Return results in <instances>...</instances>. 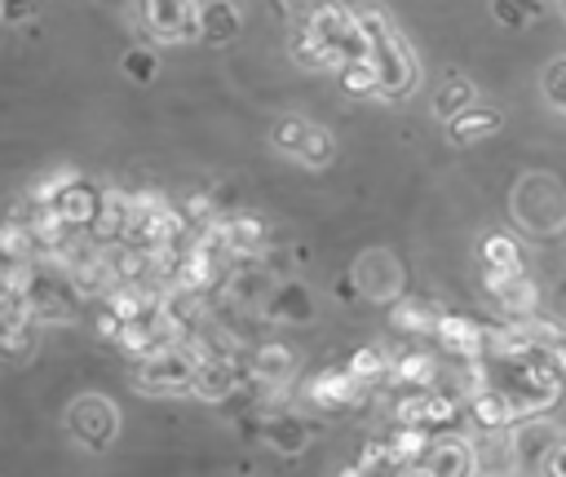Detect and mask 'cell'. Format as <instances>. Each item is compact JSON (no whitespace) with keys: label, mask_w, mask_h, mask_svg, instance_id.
I'll list each match as a JSON object with an SVG mask.
<instances>
[{"label":"cell","mask_w":566,"mask_h":477,"mask_svg":"<svg viewBox=\"0 0 566 477\" xmlns=\"http://www.w3.org/2000/svg\"><path fill=\"white\" fill-rule=\"evenodd\" d=\"M279 4H296V0H279Z\"/></svg>","instance_id":"5bb4252c"},{"label":"cell","mask_w":566,"mask_h":477,"mask_svg":"<svg viewBox=\"0 0 566 477\" xmlns=\"http://www.w3.org/2000/svg\"><path fill=\"white\" fill-rule=\"evenodd\" d=\"M544 473H548V477H566V442L548 446V455H544Z\"/></svg>","instance_id":"7c38bea8"},{"label":"cell","mask_w":566,"mask_h":477,"mask_svg":"<svg viewBox=\"0 0 566 477\" xmlns=\"http://www.w3.org/2000/svg\"><path fill=\"white\" fill-rule=\"evenodd\" d=\"M199 26H203V35H208L212 44H221V40H230V35L239 31V18H234L230 4H208L203 18H199Z\"/></svg>","instance_id":"3957f363"},{"label":"cell","mask_w":566,"mask_h":477,"mask_svg":"<svg viewBox=\"0 0 566 477\" xmlns=\"http://www.w3.org/2000/svg\"><path fill=\"white\" fill-rule=\"evenodd\" d=\"M371 62H376V75H380V93H389V97L411 93V84H416V62H411V53H407L394 35H385L380 44H371Z\"/></svg>","instance_id":"6da1fadb"},{"label":"cell","mask_w":566,"mask_h":477,"mask_svg":"<svg viewBox=\"0 0 566 477\" xmlns=\"http://www.w3.org/2000/svg\"><path fill=\"white\" fill-rule=\"evenodd\" d=\"M495 18L504 26H526L539 18V0H495Z\"/></svg>","instance_id":"52a82bcc"},{"label":"cell","mask_w":566,"mask_h":477,"mask_svg":"<svg viewBox=\"0 0 566 477\" xmlns=\"http://www.w3.org/2000/svg\"><path fill=\"white\" fill-rule=\"evenodd\" d=\"M491 128H500V110H491V106H469L464 115L451 119V137L455 141H473V137H482Z\"/></svg>","instance_id":"7a4b0ae2"},{"label":"cell","mask_w":566,"mask_h":477,"mask_svg":"<svg viewBox=\"0 0 566 477\" xmlns=\"http://www.w3.org/2000/svg\"><path fill=\"white\" fill-rule=\"evenodd\" d=\"M469 106H473V88H469L464 80H451V84L438 93V115H447V119L464 115Z\"/></svg>","instance_id":"8992f818"},{"label":"cell","mask_w":566,"mask_h":477,"mask_svg":"<svg viewBox=\"0 0 566 477\" xmlns=\"http://www.w3.org/2000/svg\"><path fill=\"white\" fill-rule=\"evenodd\" d=\"M469 473V451L464 446H442L433 455V477H464Z\"/></svg>","instance_id":"ba28073f"},{"label":"cell","mask_w":566,"mask_h":477,"mask_svg":"<svg viewBox=\"0 0 566 477\" xmlns=\"http://www.w3.org/2000/svg\"><path fill=\"white\" fill-rule=\"evenodd\" d=\"M544 93H548L553 106L566 110V57H557V62L544 66Z\"/></svg>","instance_id":"30bf717a"},{"label":"cell","mask_w":566,"mask_h":477,"mask_svg":"<svg viewBox=\"0 0 566 477\" xmlns=\"http://www.w3.org/2000/svg\"><path fill=\"white\" fill-rule=\"evenodd\" d=\"M482 252H486V265H491V269H522V252H517V243L504 239V234L486 239Z\"/></svg>","instance_id":"5b68a950"},{"label":"cell","mask_w":566,"mask_h":477,"mask_svg":"<svg viewBox=\"0 0 566 477\" xmlns=\"http://www.w3.org/2000/svg\"><path fill=\"white\" fill-rule=\"evenodd\" d=\"M296 155H301L305 163H323V159L332 155V137H327V132H318V128H305V137H301V146H296Z\"/></svg>","instance_id":"9c48e42d"},{"label":"cell","mask_w":566,"mask_h":477,"mask_svg":"<svg viewBox=\"0 0 566 477\" xmlns=\"http://www.w3.org/2000/svg\"><path fill=\"white\" fill-rule=\"evenodd\" d=\"M124 71H128L133 80H142V84H146V80L155 75V57H150V53H137V49H133V53L124 57Z\"/></svg>","instance_id":"8fae6325"},{"label":"cell","mask_w":566,"mask_h":477,"mask_svg":"<svg viewBox=\"0 0 566 477\" xmlns=\"http://www.w3.org/2000/svg\"><path fill=\"white\" fill-rule=\"evenodd\" d=\"M27 4H31V0H0V13H4V18H22Z\"/></svg>","instance_id":"4fadbf2b"},{"label":"cell","mask_w":566,"mask_h":477,"mask_svg":"<svg viewBox=\"0 0 566 477\" xmlns=\"http://www.w3.org/2000/svg\"><path fill=\"white\" fill-rule=\"evenodd\" d=\"M345 88L349 93H376L380 88V75H376V62L371 57H354V62H345Z\"/></svg>","instance_id":"277c9868"}]
</instances>
